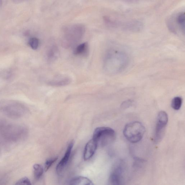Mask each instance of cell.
I'll return each mask as SVG.
<instances>
[{
  "mask_svg": "<svg viewBox=\"0 0 185 185\" xmlns=\"http://www.w3.org/2000/svg\"><path fill=\"white\" fill-rule=\"evenodd\" d=\"M85 28L81 25H74L65 29L62 45L66 48L75 47L84 35Z\"/></svg>",
  "mask_w": 185,
  "mask_h": 185,
  "instance_id": "6da1fadb",
  "label": "cell"
},
{
  "mask_svg": "<svg viewBox=\"0 0 185 185\" xmlns=\"http://www.w3.org/2000/svg\"><path fill=\"white\" fill-rule=\"evenodd\" d=\"M145 131V128L142 123L139 122H134L125 125L123 130V134L128 140L134 143L141 140Z\"/></svg>",
  "mask_w": 185,
  "mask_h": 185,
  "instance_id": "7a4b0ae2",
  "label": "cell"
},
{
  "mask_svg": "<svg viewBox=\"0 0 185 185\" xmlns=\"http://www.w3.org/2000/svg\"><path fill=\"white\" fill-rule=\"evenodd\" d=\"M115 132L110 128L100 127L94 132L93 139L98 147H104L113 142L115 138Z\"/></svg>",
  "mask_w": 185,
  "mask_h": 185,
  "instance_id": "3957f363",
  "label": "cell"
},
{
  "mask_svg": "<svg viewBox=\"0 0 185 185\" xmlns=\"http://www.w3.org/2000/svg\"><path fill=\"white\" fill-rule=\"evenodd\" d=\"M125 56L122 53H118L117 51L113 50H110L107 51L105 56L104 60L105 70L109 73L117 71V64L119 65L121 63H124L119 61L123 60L122 58Z\"/></svg>",
  "mask_w": 185,
  "mask_h": 185,
  "instance_id": "277c9868",
  "label": "cell"
},
{
  "mask_svg": "<svg viewBox=\"0 0 185 185\" xmlns=\"http://www.w3.org/2000/svg\"><path fill=\"white\" fill-rule=\"evenodd\" d=\"M168 122L167 114L164 111H161L157 116L154 140L156 143L159 142L163 136L164 130Z\"/></svg>",
  "mask_w": 185,
  "mask_h": 185,
  "instance_id": "5b68a950",
  "label": "cell"
},
{
  "mask_svg": "<svg viewBox=\"0 0 185 185\" xmlns=\"http://www.w3.org/2000/svg\"><path fill=\"white\" fill-rule=\"evenodd\" d=\"M124 168L122 164H118L114 167L110 176L109 182L111 185L123 184L124 182Z\"/></svg>",
  "mask_w": 185,
  "mask_h": 185,
  "instance_id": "8992f818",
  "label": "cell"
},
{
  "mask_svg": "<svg viewBox=\"0 0 185 185\" xmlns=\"http://www.w3.org/2000/svg\"><path fill=\"white\" fill-rule=\"evenodd\" d=\"M74 146V143H71L67 147L65 154L63 157L57 165L56 167L57 173L59 175H60L62 173L64 170L69 160L72 150Z\"/></svg>",
  "mask_w": 185,
  "mask_h": 185,
  "instance_id": "52a82bcc",
  "label": "cell"
},
{
  "mask_svg": "<svg viewBox=\"0 0 185 185\" xmlns=\"http://www.w3.org/2000/svg\"><path fill=\"white\" fill-rule=\"evenodd\" d=\"M97 147L96 143L93 139L86 144L84 153V158L85 160H88L93 156Z\"/></svg>",
  "mask_w": 185,
  "mask_h": 185,
  "instance_id": "ba28073f",
  "label": "cell"
},
{
  "mask_svg": "<svg viewBox=\"0 0 185 185\" xmlns=\"http://www.w3.org/2000/svg\"><path fill=\"white\" fill-rule=\"evenodd\" d=\"M89 51L90 49L88 43L84 42L75 47L73 54L75 56L85 57L88 56Z\"/></svg>",
  "mask_w": 185,
  "mask_h": 185,
  "instance_id": "9c48e42d",
  "label": "cell"
},
{
  "mask_svg": "<svg viewBox=\"0 0 185 185\" xmlns=\"http://www.w3.org/2000/svg\"><path fill=\"white\" fill-rule=\"evenodd\" d=\"M72 80L69 77H63L52 80L48 82V85L52 86L59 87L69 85L71 83Z\"/></svg>",
  "mask_w": 185,
  "mask_h": 185,
  "instance_id": "30bf717a",
  "label": "cell"
},
{
  "mask_svg": "<svg viewBox=\"0 0 185 185\" xmlns=\"http://www.w3.org/2000/svg\"><path fill=\"white\" fill-rule=\"evenodd\" d=\"M59 56V50L56 45H52L48 49L47 54V60L49 62H53L58 58Z\"/></svg>",
  "mask_w": 185,
  "mask_h": 185,
  "instance_id": "8fae6325",
  "label": "cell"
},
{
  "mask_svg": "<svg viewBox=\"0 0 185 185\" xmlns=\"http://www.w3.org/2000/svg\"><path fill=\"white\" fill-rule=\"evenodd\" d=\"M70 184L72 185H93L91 180L83 177H78L73 178L70 180Z\"/></svg>",
  "mask_w": 185,
  "mask_h": 185,
  "instance_id": "7c38bea8",
  "label": "cell"
},
{
  "mask_svg": "<svg viewBox=\"0 0 185 185\" xmlns=\"http://www.w3.org/2000/svg\"><path fill=\"white\" fill-rule=\"evenodd\" d=\"M34 176L38 180L42 177L43 173V168L40 164H36L33 166Z\"/></svg>",
  "mask_w": 185,
  "mask_h": 185,
  "instance_id": "4fadbf2b",
  "label": "cell"
},
{
  "mask_svg": "<svg viewBox=\"0 0 185 185\" xmlns=\"http://www.w3.org/2000/svg\"><path fill=\"white\" fill-rule=\"evenodd\" d=\"M23 108L20 105H11L5 107L4 109V111L8 114H10V115H15V114H18V111L20 110V109Z\"/></svg>",
  "mask_w": 185,
  "mask_h": 185,
  "instance_id": "5bb4252c",
  "label": "cell"
},
{
  "mask_svg": "<svg viewBox=\"0 0 185 185\" xmlns=\"http://www.w3.org/2000/svg\"><path fill=\"white\" fill-rule=\"evenodd\" d=\"M182 102L183 100L181 97H175L172 100L171 106L175 110H179L182 106Z\"/></svg>",
  "mask_w": 185,
  "mask_h": 185,
  "instance_id": "9a60e30c",
  "label": "cell"
},
{
  "mask_svg": "<svg viewBox=\"0 0 185 185\" xmlns=\"http://www.w3.org/2000/svg\"><path fill=\"white\" fill-rule=\"evenodd\" d=\"M29 44L32 49L36 50L38 48L39 46V40L36 37L31 38L29 40Z\"/></svg>",
  "mask_w": 185,
  "mask_h": 185,
  "instance_id": "2e32d148",
  "label": "cell"
},
{
  "mask_svg": "<svg viewBox=\"0 0 185 185\" xmlns=\"http://www.w3.org/2000/svg\"><path fill=\"white\" fill-rule=\"evenodd\" d=\"M58 159V157H54L53 158H51L47 160L45 164L44 170L45 171H47L50 168V167H51L52 164L55 163Z\"/></svg>",
  "mask_w": 185,
  "mask_h": 185,
  "instance_id": "e0dca14e",
  "label": "cell"
},
{
  "mask_svg": "<svg viewBox=\"0 0 185 185\" xmlns=\"http://www.w3.org/2000/svg\"><path fill=\"white\" fill-rule=\"evenodd\" d=\"M16 185H31L30 180L28 178L24 177L18 180L15 184Z\"/></svg>",
  "mask_w": 185,
  "mask_h": 185,
  "instance_id": "ac0fdd59",
  "label": "cell"
},
{
  "mask_svg": "<svg viewBox=\"0 0 185 185\" xmlns=\"http://www.w3.org/2000/svg\"><path fill=\"white\" fill-rule=\"evenodd\" d=\"M133 103V101L131 100H128L122 103L121 107L123 109H125L131 106Z\"/></svg>",
  "mask_w": 185,
  "mask_h": 185,
  "instance_id": "d6986e66",
  "label": "cell"
},
{
  "mask_svg": "<svg viewBox=\"0 0 185 185\" xmlns=\"http://www.w3.org/2000/svg\"><path fill=\"white\" fill-rule=\"evenodd\" d=\"M12 1L13 3H22V2L26 1V0H12Z\"/></svg>",
  "mask_w": 185,
  "mask_h": 185,
  "instance_id": "ffe728a7",
  "label": "cell"
}]
</instances>
